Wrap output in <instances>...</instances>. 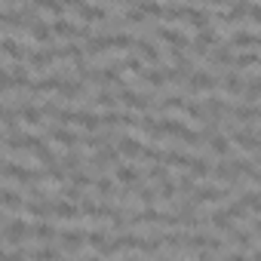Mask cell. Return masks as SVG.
I'll return each instance as SVG.
<instances>
[{
    "label": "cell",
    "instance_id": "obj_1",
    "mask_svg": "<svg viewBox=\"0 0 261 261\" xmlns=\"http://www.w3.org/2000/svg\"><path fill=\"white\" fill-rule=\"evenodd\" d=\"M218 86H221V77H218V74H212L209 68H200V71H194V74L188 77V83H185V95L203 98V95L215 92Z\"/></svg>",
    "mask_w": 261,
    "mask_h": 261
},
{
    "label": "cell",
    "instance_id": "obj_2",
    "mask_svg": "<svg viewBox=\"0 0 261 261\" xmlns=\"http://www.w3.org/2000/svg\"><path fill=\"white\" fill-rule=\"evenodd\" d=\"M233 59H237V49H233L230 43H218V46L209 49V56H206V68H209L212 74L221 77L227 68H233Z\"/></svg>",
    "mask_w": 261,
    "mask_h": 261
},
{
    "label": "cell",
    "instance_id": "obj_3",
    "mask_svg": "<svg viewBox=\"0 0 261 261\" xmlns=\"http://www.w3.org/2000/svg\"><path fill=\"white\" fill-rule=\"evenodd\" d=\"M151 34H154L163 46H175V49H185V53H188V46H191V37H188L181 28H172V25H163V22L151 25Z\"/></svg>",
    "mask_w": 261,
    "mask_h": 261
},
{
    "label": "cell",
    "instance_id": "obj_4",
    "mask_svg": "<svg viewBox=\"0 0 261 261\" xmlns=\"http://www.w3.org/2000/svg\"><path fill=\"white\" fill-rule=\"evenodd\" d=\"M233 148L243 151V154H255L258 151V126H249V123H240L233 133H227Z\"/></svg>",
    "mask_w": 261,
    "mask_h": 261
},
{
    "label": "cell",
    "instance_id": "obj_5",
    "mask_svg": "<svg viewBox=\"0 0 261 261\" xmlns=\"http://www.w3.org/2000/svg\"><path fill=\"white\" fill-rule=\"evenodd\" d=\"M43 136H46V139H53V145H56V148H62V151H71V148H77V145H80V133H74L71 126L49 123Z\"/></svg>",
    "mask_w": 261,
    "mask_h": 261
},
{
    "label": "cell",
    "instance_id": "obj_6",
    "mask_svg": "<svg viewBox=\"0 0 261 261\" xmlns=\"http://www.w3.org/2000/svg\"><path fill=\"white\" fill-rule=\"evenodd\" d=\"M133 53H136V56H139L145 65H163V53H160L157 40H151V37H148V31L136 37V46H133Z\"/></svg>",
    "mask_w": 261,
    "mask_h": 261
},
{
    "label": "cell",
    "instance_id": "obj_7",
    "mask_svg": "<svg viewBox=\"0 0 261 261\" xmlns=\"http://www.w3.org/2000/svg\"><path fill=\"white\" fill-rule=\"evenodd\" d=\"M246 83H249V77H246L243 71H237V68H227V71L221 74V89H224L227 98H243Z\"/></svg>",
    "mask_w": 261,
    "mask_h": 261
},
{
    "label": "cell",
    "instance_id": "obj_8",
    "mask_svg": "<svg viewBox=\"0 0 261 261\" xmlns=\"http://www.w3.org/2000/svg\"><path fill=\"white\" fill-rule=\"evenodd\" d=\"M206 154L215 157V160L230 157V154H233V142H230V136H227V133H215V136H209V142H206Z\"/></svg>",
    "mask_w": 261,
    "mask_h": 261
},
{
    "label": "cell",
    "instance_id": "obj_9",
    "mask_svg": "<svg viewBox=\"0 0 261 261\" xmlns=\"http://www.w3.org/2000/svg\"><path fill=\"white\" fill-rule=\"evenodd\" d=\"M233 68L243 71L246 77H255V71H261V49H243V53H237Z\"/></svg>",
    "mask_w": 261,
    "mask_h": 261
},
{
    "label": "cell",
    "instance_id": "obj_10",
    "mask_svg": "<svg viewBox=\"0 0 261 261\" xmlns=\"http://www.w3.org/2000/svg\"><path fill=\"white\" fill-rule=\"evenodd\" d=\"M111 175H114V178H117V185H123V188H133V185H139V181L145 178V175H142L133 163H129V160H120V163L111 169Z\"/></svg>",
    "mask_w": 261,
    "mask_h": 261
},
{
    "label": "cell",
    "instance_id": "obj_11",
    "mask_svg": "<svg viewBox=\"0 0 261 261\" xmlns=\"http://www.w3.org/2000/svg\"><path fill=\"white\" fill-rule=\"evenodd\" d=\"M28 37H31V43H34V46H53V43H56L53 25H49V22H43V19H37V22L28 28Z\"/></svg>",
    "mask_w": 261,
    "mask_h": 261
},
{
    "label": "cell",
    "instance_id": "obj_12",
    "mask_svg": "<svg viewBox=\"0 0 261 261\" xmlns=\"http://www.w3.org/2000/svg\"><path fill=\"white\" fill-rule=\"evenodd\" d=\"M237 53H243V49H255V43H258V31L255 28H237V31H230V40H227Z\"/></svg>",
    "mask_w": 261,
    "mask_h": 261
},
{
    "label": "cell",
    "instance_id": "obj_13",
    "mask_svg": "<svg viewBox=\"0 0 261 261\" xmlns=\"http://www.w3.org/2000/svg\"><path fill=\"white\" fill-rule=\"evenodd\" d=\"M191 178H197V181H206V178H212V163H209V154L206 157H191V163H188V169H185Z\"/></svg>",
    "mask_w": 261,
    "mask_h": 261
},
{
    "label": "cell",
    "instance_id": "obj_14",
    "mask_svg": "<svg viewBox=\"0 0 261 261\" xmlns=\"http://www.w3.org/2000/svg\"><path fill=\"white\" fill-rule=\"evenodd\" d=\"M34 240L37 243H56L59 240V227L53 224V218H37L34 221Z\"/></svg>",
    "mask_w": 261,
    "mask_h": 261
},
{
    "label": "cell",
    "instance_id": "obj_15",
    "mask_svg": "<svg viewBox=\"0 0 261 261\" xmlns=\"http://www.w3.org/2000/svg\"><path fill=\"white\" fill-rule=\"evenodd\" d=\"M166 178H172L166 163H151V166L145 169V181H151V185H163Z\"/></svg>",
    "mask_w": 261,
    "mask_h": 261
},
{
    "label": "cell",
    "instance_id": "obj_16",
    "mask_svg": "<svg viewBox=\"0 0 261 261\" xmlns=\"http://www.w3.org/2000/svg\"><path fill=\"white\" fill-rule=\"evenodd\" d=\"M249 25H252V28H261V4H252V13H249Z\"/></svg>",
    "mask_w": 261,
    "mask_h": 261
},
{
    "label": "cell",
    "instance_id": "obj_17",
    "mask_svg": "<svg viewBox=\"0 0 261 261\" xmlns=\"http://www.w3.org/2000/svg\"><path fill=\"white\" fill-rule=\"evenodd\" d=\"M200 4H203V7H209V10H227L233 0H200Z\"/></svg>",
    "mask_w": 261,
    "mask_h": 261
},
{
    "label": "cell",
    "instance_id": "obj_18",
    "mask_svg": "<svg viewBox=\"0 0 261 261\" xmlns=\"http://www.w3.org/2000/svg\"><path fill=\"white\" fill-rule=\"evenodd\" d=\"M62 4H65L68 10H74V13H77V10H80V7L86 4V0H62Z\"/></svg>",
    "mask_w": 261,
    "mask_h": 261
},
{
    "label": "cell",
    "instance_id": "obj_19",
    "mask_svg": "<svg viewBox=\"0 0 261 261\" xmlns=\"http://www.w3.org/2000/svg\"><path fill=\"white\" fill-rule=\"evenodd\" d=\"M255 49H261V31H258V43H255Z\"/></svg>",
    "mask_w": 261,
    "mask_h": 261
},
{
    "label": "cell",
    "instance_id": "obj_20",
    "mask_svg": "<svg viewBox=\"0 0 261 261\" xmlns=\"http://www.w3.org/2000/svg\"><path fill=\"white\" fill-rule=\"evenodd\" d=\"M258 191H261V181H258Z\"/></svg>",
    "mask_w": 261,
    "mask_h": 261
}]
</instances>
